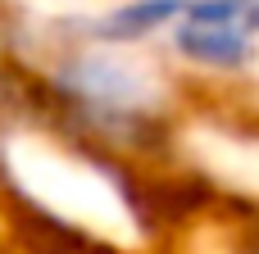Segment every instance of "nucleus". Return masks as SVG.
<instances>
[{
    "mask_svg": "<svg viewBox=\"0 0 259 254\" xmlns=\"http://www.w3.org/2000/svg\"><path fill=\"white\" fill-rule=\"evenodd\" d=\"M187 0H123L105 14H96L82 32V41H96V45H141L159 32H168L178 18H182Z\"/></svg>",
    "mask_w": 259,
    "mask_h": 254,
    "instance_id": "nucleus-1",
    "label": "nucleus"
},
{
    "mask_svg": "<svg viewBox=\"0 0 259 254\" xmlns=\"http://www.w3.org/2000/svg\"><path fill=\"white\" fill-rule=\"evenodd\" d=\"M246 254H259V241H255V245H246Z\"/></svg>",
    "mask_w": 259,
    "mask_h": 254,
    "instance_id": "nucleus-2",
    "label": "nucleus"
}]
</instances>
